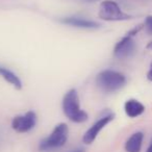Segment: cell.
Masks as SVG:
<instances>
[{
  "instance_id": "11",
  "label": "cell",
  "mask_w": 152,
  "mask_h": 152,
  "mask_svg": "<svg viewBox=\"0 0 152 152\" xmlns=\"http://www.w3.org/2000/svg\"><path fill=\"white\" fill-rule=\"evenodd\" d=\"M0 76H2L3 79H5L7 83H11L16 89L20 90L22 88V83L20 80V78L11 70L7 69L4 67H0Z\"/></svg>"
},
{
  "instance_id": "2",
  "label": "cell",
  "mask_w": 152,
  "mask_h": 152,
  "mask_svg": "<svg viewBox=\"0 0 152 152\" xmlns=\"http://www.w3.org/2000/svg\"><path fill=\"white\" fill-rule=\"evenodd\" d=\"M97 86L106 93L116 92L123 88L126 83L124 74L114 70H103L96 77Z\"/></svg>"
},
{
  "instance_id": "6",
  "label": "cell",
  "mask_w": 152,
  "mask_h": 152,
  "mask_svg": "<svg viewBox=\"0 0 152 152\" xmlns=\"http://www.w3.org/2000/svg\"><path fill=\"white\" fill-rule=\"evenodd\" d=\"M114 120V115L108 114L103 116L102 118H100L98 121H96L91 127L87 130V132L85 133L83 137V141L85 144H92L95 139L97 137V135L99 134V132L108 124L110 122Z\"/></svg>"
},
{
  "instance_id": "1",
  "label": "cell",
  "mask_w": 152,
  "mask_h": 152,
  "mask_svg": "<svg viewBox=\"0 0 152 152\" xmlns=\"http://www.w3.org/2000/svg\"><path fill=\"white\" fill-rule=\"evenodd\" d=\"M63 110L68 119L74 123H83L88 120V114L80 108L78 94L74 89L68 91L64 96Z\"/></svg>"
},
{
  "instance_id": "4",
  "label": "cell",
  "mask_w": 152,
  "mask_h": 152,
  "mask_svg": "<svg viewBox=\"0 0 152 152\" xmlns=\"http://www.w3.org/2000/svg\"><path fill=\"white\" fill-rule=\"evenodd\" d=\"M98 16L105 21H124L131 18V16L123 13L118 3L113 0H105L101 3Z\"/></svg>"
},
{
  "instance_id": "16",
  "label": "cell",
  "mask_w": 152,
  "mask_h": 152,
  "mask_svg": "<svg viewBox=\"0 0 152 152\" xmlns=\"http://www.w3.org/2000/svg\"><path fill=\"white\" fill-rule=\"evenodd\" d=\"M72 152H85V150H83V149H76V150H74V151H72Z\"/></svg>"
},
{
  "instance_id": "3",
  "label": "cell",
  "mask_w": 152,
  "mask_h": 152,
  "mask_svg": "<svg viewBox=\"0 0 152 152\" xmlns=\"http://www.w3.org/2000/svg\"><path fill=\"white\" fill-rule=\"evenodd\" d=\"M68 134H69V129H68L67 124L59 123L54 127L49 137H45L40 142L39 150L42 152H48L61 148L67 142Z\"/></svg>"
},
{
  "instance_id": "9",
  "label": "cell",
  "mask_w": 152,
  "mask_h": 152,
  "mask_svg": "<svg viewBox=\"0 0 152 152\" xmlns=\"http://www.w3.org/2000/svg\"><path fill=\"white\" fill-rule=\"evenodd\" d=\"M124 110L130 118H137L145 112V106L135 99L127 100L124 104Z\"/></svg>"
},
{
  "instance_id": "5",
  "label": "cell",
  "mask_w": 152,
  "mask_h": 152,
  "mask_svg": "<svg viewBox=\"0 0 152 152\" xmlns=\"http://www.w3.org/2000/svg\"><path fill=\"white\" fill-rule=\"evenodd\" d=\"M37 124V115L34 112L30 110L25 115L17 116L12 121V127L17 132L24 133L31 130Z\"/></svg>"
},
{
  "instance_id": "15",
  "label": "cell",
  "mask_w": 152,
  "mask_h": 152,
  "mask_svg": "<svg viewBox=\"0 0 152 152\" xmlns=\"http://www.w3.org/2000/svg\"><path fill=\"white\" fill-rule=\"evenodd\" d=\"M147 49H151V50H152V41L147 45Z\"/></svg>"
},
{
  "instance_id": "7",
  "label": "cell",
  "mask_w": 152,
  "mask_h": 152,
  "mask_svg": "<svg viewBox=\"0 0 152 152\" xmlns=\"http://www.w3.org/2000/svg\"><path fill=\"white\" fill-rule=\"evenodd\" d=\"M135 49V44L134 41L132 40L131 36H126L120 40L118 43L116 44L114 49V54L117 58L120 59H124L127 58V57L131 56L134 52Z\"/></svg>"
},
{
  "instance_id": "13",
  "label": "cell",
  "mask_w": 152,
  "mask_h": 152,
  "mask_svg": "<svg viewBox=\"0 0 152 152\" xmlns=\"http://www.w3.org/2000/svg\"><path fill=\"white\" fill-rule=\"evenodd\" d=\"M147 78L149 79V80H151V81H152V63H151V65H150V70H149V72L147 73Z\"/></svg>"
},
{
  "instance_id": "17",
  "label": "cell",
  "mask_w": 152,
  "mask_h": 152,
  "mask_svg": "<svg viewBox=\"0 0 152 152\" xmlns=\"http://www.w3.org/2000/svg\"><path fill=\"white\" fill-rule=\"evenodd\" d=\"M86 1H95V0H86Z\"/></svg>"
},
{
  "instance_id": "12",
  "label": "cell",
  "mask_w": 152,
  "mask_h": 152,
  "mask_svg": "<svg viewBox=\"0 0 152 152\" xmlns=\"http://www.w3.org/2000/svg\"><path fill=\"white\" fill-rule=\"evenodd\" d=\"M145 27H146V30H147L148 34H152V16H149V17L146 18Z\"/></svg>"
},
{
  "instance_id": "14",
  "label": "cell",
  "mask_w": 152,
  "mask_h": 152,
  "mask_svg": "<svg viewBox=\"0 0 152 152\" xmlns=\"http://www.w3.org/2000/svg\"><path fill=\"white\" fill-rule=\"evenodd\" d=\"M146 152H152V141H151V143H150L149 147H148V149H147V151H146Z\"/></svg>"
},
{
  "instance_id": "10",
  "label": "cell",
  "mask_w": 152,
  "mask_h": 152,
  "mask_svg": "<svg viewBox=\"0 0 152 152\" xmlns=\"http://www.w3.org/2000/svg\"><path fill=\"white\" fill-rule=\"evenodd\" d=\"M144 134L141 131L134 132L125 144V150L126 152H140L143 144Z\"/></svg>"
},
{
  "instance_id": "8",
  "label": "cell",
  "mask_w": 152,
  "mask_h": 152,
  "mask_svg": "<svg viewBox=\"0 0 152 152\" xmlns=\"http://www.w3.org/2000/svg\"><path fill=\"white\" fill-rule=\"evenodd\" d=\"M61 23L68 24L70 26L77 28H85V29H96V28L100 27V24L95 21H91V20L83 19V18L78 17H67L61 20Z\"/></svg>"
}]
</instances>
